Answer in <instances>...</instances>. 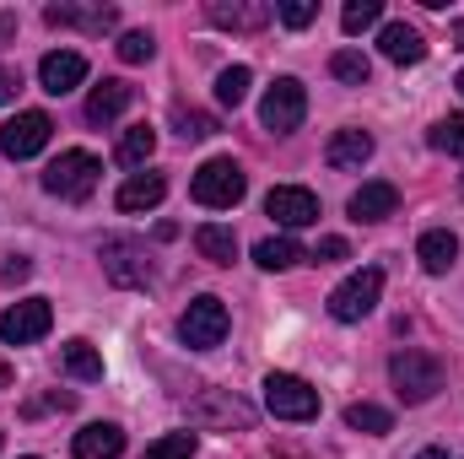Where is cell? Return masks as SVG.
Returning <instances> with one entry per match:
<instances>
[{"label": "cell", "instance_id": "cell-1", "mask_svg": "<svg viewBox=\"0 0 464 459\" xmlns=\"http://www.w3.org/2000/svg\"><path fill=\"white\" fill-rule=\"evenodd\" d=\"M389 378H394V395L405 405H427L443 389V362L427 356V351H394L389 356Z\"/></svg>", "mask_w": 464, "mask_h": 459}, {"label": "cell", "instance_id": "cell-2", "mask_svg": "<svg viewBox=\"0 0 464 459\" xmlns=\"http://www.w3.org/2000/svg\"><path fill=\"white\" fill-rule=\"evenodd\" d=\"M243 190H248V179H243V168H237L232 157H211V162H200L195 179H189V195H195L206 211H232V206L243 200Z\"/></svg>", "mask_w": 464, "mask_h": 459}, {"label": "cell", "instance_id": "cell-3", "mask_svg": "<svg viewBox=\"0 0 464 459\" xmlns=\"http://www.w3.org/2000/svg\"><path fill=\"white\" fill-rule=\"evenodd\" d=\"M227 330H232V314H227V303L222 298H195L184 314H179V341L189 346V351H217V346L227 341Z\"/></svg>", "mask_w": 464, "mask_h": 459}, {"label": "cell", "instance_id": "cell-4", "mask_svg": "<svg viewBox=\"0 0 464 459\" xmlns=\"http://www.w3.org/2000/svg\"><path fill=\"white\" fill-rule=\"evenodd\" d=\"M98 173H103V162L76 146V151H60V157L44 168V190L60 195V200H87V195L98 190Z\"/></svg>", "mask_w": 464, "mask_h": 459}, {"label": "cell", "instance_id": "cell-5", "mask_svg": "<svg viewBox=\"0 0 464 459\" xmlns=\"http://www.w3.org/2000/svg\"><path fill=\"white\" fill-rule=\"evenodd\" d=\"M265 405L281 422H314L319 416V389L308 378H297V373H270L265 378Z\"/></svg>", "mask_w": 464, "mask_h": 459}, {"label": "cell", "instance_id": "cell-6", "mask_svg": "<svg viewBox=\"0 0 464 459\" xmlns=\"http://www.w3.org/2000/svg\"><path fill=\"white\" fill-rule=\"evenodd\" d=\"M378 292H383V270L367 265V270L346 276V281L330 292V314H335L341 325H356V319H367V314L378 308Z\"/></svg>", "mask_w": 464, "mask_h": 459}, {"label": "cell", "instance_id": "cell-7", "mask_svg": "<svg viewBox=\"0 0 464 459\" xmlns=\"http://www.w3.org/2000/svg\"><path fill=\"white\" fill-rule=\"evenodd\" d=\"M308 114V87L297 82V76H276V87L265 93V103H259V119H265V130H276V135H292L297 124Z\"/></svg>", "mask_w": 464, "mask_h": 459}, {"label": "cell", "instance_id": "cell-8", "mask_svg": "<svg viewBox=\"0 0 464 459\" xmlns=\"http://www.w3.org/2000/svg\"><path fill=\"white\" fill-rule=\"evenodd\" d=\"M49 325H54L49 298H27V303H11V308L0 314V341L5 346H33V341L49 336Z\"/></svg>", "mask_w": 464, "mask_h": 459}, {"label": "cell", "instance_id": "cell-9", "mask_svg": "<svg viewBox=\"0 0 464 459\" xmlns=\"http://www.w3.org/2000/svg\"><path fill=\"white\" fill-rule=\"evenodd\" d=\"M49 135H54V119L38 114V109H27V114H16V119L0 124V151L22 162V157H38V151L49 146Z\"/></svg>", "mask_w": 464, "mask_h": 459}, {"label": "cell", "instance_id": "cell-10", "mask_svg": "<svg viewBox=\"0 0 464 459\" xmlns=\"http://www.w3.org/2000/svg\"><path fill=\"white\" fill-rule=\"evenodd\" d=\"M189 422H200V427H227V433L237 427V433H243V427H254V405L237 400L232 389H206V395L189 405Z\"/></svg>", "mask_w": 464, "mask_h": 459}, {"label": "cell", "instance_id": "cell-11", "mask_svg": "<svg viewBox=\"0 0 464 459\" xmlns=\"http://www.w3.org/2000/svg\"><path fill=\"white\" fill-rule=\"evenodd\" d=\"M98 254H103V270H109L114 287H146L151 281V259L135 238H103Z\"/></svg>", "mask_w": 464, "mask_h": 459}, {"label": "cell", "instance_id": "cell-12", "mask_svg": "<svg viewBox=\"0 0 464 459\" xmlns=\"http://www.w3.org/2000/svg\"><path fill=\"white\" fill-rule=\"evenodd\" d=\"M265 217H276L281 228H314L319 222V195L297 190V184H276L265 195Z\"/></svg>", "mask_w": 464, "mask_h": 459}, {"label": "cell", "instance_id": "cell-13", "mask_svg": "<svg viewBox=\"0 0 464 459\" xmlns=\"http://www.w3.org/2000/svg\"><path fill=\"white\" fill-rule=\"evenodd\" d=\"M82 82H87V60H82L76 49H54V54L38 60V87H44L49 98H65V93H76Z\"/></svg>", "mask_w": 464, "mask_h": 459}, {"label": "cell", "instance_id": "cell-14", "mask_svg": "<svg viewBox=\"0 0 464 459\" xmlns=\"http://www.w3.org/2000/svg\"><path fill=\"white\" fill-rule=\"evenodd\" d=\"M206 16L217 27H227V33H259V27L276 22V5L270 0H211Z\"/></svg>", "mask_w": 464, "mask_h": 459}, {"label": "cell", "instance_id": "cell-15", "mask_svg": "<svg viewBox=\"0 0 464 459\" xmlns=\"http://www.w3.org/2000/svg\"><path fill=\"white\" fill-rule=\"evenodd\" d=\"M351 222H383V217H394L400 211V190L389 184V179H372V184H362L356 195H351Z\"/></svg>", "mask_w": 464, "mask_h": 459}, {"label": "cell", "instance_id": "cell-16", "mask_svg": "<svg viewBox=\"0 0 464 459\" xmlns=\"http://www.w3.org/2000/svg\"><path fill=\"white\" fill-rule=\"evenodd\" d=\"M44 22L49 27H87V33H109L119 22L114 5H71V0H60V5H44Z\"/></svg>", "mask_w": 464, "mask_h": 459}, {"label": "cell", "instance_id": "cell-17", "mask_svg": "<svg viewBox=\"0 0 464 459\" xmlns=\"http://www.w3.org/2000/svg\"><path fill=\"white\" fill-rule=\"evenodd\" d=\"M378 49H383V60H394V65H421V60H427V38H421L411 22H383Z\"/></svg>", "mask_w": 464, "mask_h": 459}, {"label": "cell", "instance_id": "cell-18", "mask_svg": "<svg viewBox=\"0 0 464 459\" xmlns=\"http://www.w3.org/2000/svg\"><path fill=\"white\" fill-rule=\"evenodd\" d=\"M162 195H168V179L162 173H130L119 184L114 206L119 211H151V206H162Z\"/></svg>", "mask_w": 464, "mask_h": 459}, {"label": "cell", "instance_id": "cell-19", "mask_svg": "<svg viewBox=\"0 0 464 459\" xmlns=\"http://www.w3.org/2000/svg\"><path fill=\"white\" fill-rule=\"evenodd\" d=\"M367 157H372V135H367V130H335V135H330V146H324V162H330L335 173L362 168Z\"/></svg>", "mask_w": 464, "mask_h": 459}, {"label": "cell", "instance_id": "cell-20", "mask_svg": "<svg viewBox=\"0 0 464 459\" xmlns=\"http://www.w3.org/2000/svg\"><path fill=\"white\" fill-rule=\"evenodd\" d=\"M71 454H76V459H119V454H124V433H119L114 422H92V427H82V433H76Z\"/></svg>", "mask_w": 464, "mask_h": 459}, {"label": "cell", "instance_id": "cell-21", "mask_svg": "<svg viewBox=\"0 0 464 459\" xmlns=\"http://www.w3.org/2000/svg\"><path fill=\"white\" fill-rule=\"evenodd\" d=\"M416 259H421V270H427V276H443V270H454V259H459V238H454L449 228L421 232Z\"/></svg>", "mask_w": 464, "mask_h": 459}, {"label": "cell", "instance_id": "cell-22", "mask_svg": "<svg viewBox=\"0 0 464 459\" xmlns=\"http://www.w3.org/2000/svg\"><path fill=\"white\" fill-rule=\"evenodd\" d=\"M308 259V249L297 243V238H259L254 243V265L259 270H292V265H303Z\"/></svg>", "mask_w": 464, "mask_h": 459}, {"label": "cell", "instance_id": "cell-23", "mask_svg": "<svg viewBox=\"0 0 464 459\" xmlns=\"http://www.w3.org/2000/svg\"><path fill=\"white\" fill-rule=\"evenodd\" d=\"M124 109H130V82H103L87 98V124H114Z\"/></svg>", "mask_w": 464, "mask_h": 459}, {"label": "cell", "instance_id": "cell-24", "mask_svg": "<svg viewBox=\"0 0 464 459\" xmlns=\"http://www.w3.org/2000/svg\"><path fill=\"white\" fill-rule=\"evenodd\" d=\"M60 356H65V373L71 378H82V384H98L103 378V356L92 351V341H65Z\"/></svg>", "mask_w": 464, "mask_h": 459}, {"label": "cell", "instance_id": "cell-25", "mask_svg": "<svg viewBox=\"0 0 464 459\" xmlns=\"http://www.w3.org/2000/svg\"><path fill=\"white\" fill-rule=\"evenodd\" d=\"M195 249H200V259H211V265H232L237 259V238H232V228H200L195 232Z\"/></svg>", "mask_w": 464, "mask_h": 459}, {"label": "cell", "instance_id": "cell-26", "mask_svg": "<svg viewBox=\"0 0 464 459\" xmlns=\"http://www.w3.org/2000/svg\"><path fill=\"white\" fill-rule=\"evenodd\" d=\"M346 427L351 433H367V438H383V433H394V416H389L383 405L356 400V405H346Z\"/></svg>", "mask_w": 464, "mask_h": 459}, {"label": "cell", "instance_id": "cell-27", "mask_svg": "<svg viewBox=\"0 0 464 459\" xmlns=\"http://www.w3.org/2000/svg\"><path fill=\"white\" fill-rule=\"evenodd\" d=\"M151 151H157V130H151V124H130V130L119 135V162H124V168H140Z\"/></svg>", "mask_w": 464, "mask_h": 459}, {"label": "cell", "instance_id": "cell-28", "mask_svg": "<svg viewBox=\"0 0 464 459\" xmlns=\"http://www.w3.org/2000/svg\"><path fill=\"white\" fill-rule=\"evenodd\" d=\"M330 76H335V82H346V87H367L372 60H367L362 49H335V54H330Z\"/></svg>", "mask_w": 464, "mask_h": 459}, {"label": "cell", "instance_id": "cell-29", "mask_svg": "<svg viewBox=\"0 0 464 459\" xmlns=\"http://www.w3.org/2000/svg\"><path fill=\"white\" fill-rule=\"evenodd\" d=\"M248 87H254V71H248V65H227V71L217 76V103H222V109H237V103L248 98Z\"/></svg>", "mask_w": 464, "mask_h": 459}, {"label": "cell", "instance_id": "cell-30", "mask_svg": "<svg viewBox=\"0 0 464 459\" xmlns=\"http://www.w3.org/2000/svg\"><path fill=\"white\" fill-rule=\"evenodd\" d=\"M378 16H383V0H346V11H341V27L356 38V33L378 27Z\"/></svg>", "mask_w": 464, "mask_h": 459}, {"label": "cell", "instance_id": "cell-31", "mask_svg": "<svg viewBox=\"0 0 464 459\" xmlns=\"http://www.w3.org/2000/svg\"><path fill=\"white\" fill-rule=\"evenodd\" d=\"M438 151H449V157H464V114H449L432 124V135H427Z\"/></svg>", "mask_w": 464, "mask_h": 459}, {"label": "cell", "instance_id": "cell-32", "mask_svg": "<svg viewBox=\"0 0 464 459\" xmlns=\"http://www.w3.org/2000/svg\"><path fill=\"white\" fill-rule=\"evenodd\" d=\"M151 54H157V38H151L146 27H135V33L119 38V60H124V65H146Z\"/></svg>", "mask_w": 464, "mask_h": 459}, {"label": "cell", "instance_id": "cell-33", "mask_svg": "<svg viewBox=\"0 0 464 459\" xmlns=\"http://www.w3.org/2000/svg\"><path fill=\"white\" fill-rule=\"evenodd\" d=\"M173 130L184 141H206V135H217V119L200 114V109H173Z\"/></svg>", "mask_w": 464, "mask_h": 459}, {"label": "cell", "instance_id": "cell-34", "mask_svg": "<svg viewBox=\"0 0 464 459\" xmlns=\"http://www.w3.org/2000/svg\"><path fill=\"white\" fill-rule=\"evenodd\" d=\"M189 454H195V433H162L140 459H189Z\"/></svg>", "mask_w": 464, "mask_h": 459}, {"label": "cell", "instance_id": "cell-35", "mask_svg": "<svg viewBox=\"0 0 464 459\" xmlns=\"http://www.w3.org/2000/svg\"><path fill=\"white\" fill-rule=\"evenodd\" d=\"M276 16H281L286 27H308V22L319 16V5H314V0H281V5H276Z\"/></svg>", "mask_w": 464, "mask_h": 459}, {"label": "cell", "instance_id": "cell-36", "mask_svg": "<svg viewBox=\"0 0 464 459\" xmlns=\"http://www.w3.org/2000/svg\"><path fill=\"white\" fill-rule=\"evenodd\" d=\"M346 238H319V249H308V259L314 265H335V259H346Z\"/></svg>", "mask_w": 464, "mask_h": 459}, {"label": "cell", "instance_id": "cell-37", "mask_svg": "<svg viewBox=\"0 0 464 459\" xmlns=\"http://www.w3.org/2000/svg\"><path fill=\"white\" fill-rule=\"evenodd\" d=\"M27 276H33V259H22V254H11V259H5V270H0V281H5V287H16V281H27Z\"/></svg>", "mask_w": 464, "mask_h": 459}, {"label": "cell", "instance_id": "cell-38", "mask_svg": "<svg viewBox=\"0 0 464 459\" xmlns=\"http://www.w3.org/2000/svg\"><path fill=\"white\" fill-rule=\"evenodd\" d=\"M16 87H22V76H16V71H5V65H0V109H5V103H11V98H16Z\"/></svg>", "mask_w": 464, "mask_h": 459}, {"label": "cell", "instance_id": "cell-39", "mask_svg": "<svg viewBox=\"0 0 464 459\" xmlns=\"http://www.w3.org/2000/svg\"><path fill=\"white\" fill-rule=\"evenodd\" d=\"M11 33H16V16H0V44H5Z\"/></svg>", "mask_w": 464, "mask_h": 459}, {"label": "cell", "instance_id": "cell-40", "mask_svg": "<svg viewBox=\"0 0 464 459\" xmlns=\"http://www.w3.org/2000/svg\"><path fill=\"white\" fill-rule=\"evenodd\" d=\"M416 459H454V454H449V449H421Z\"/></svg>", "mask_w": 464, "mask_h": 459}, {"label": "cell", "instance_id": "cell-41", "mask_svg": "<svg viewBox=\"0 0 464 459\" xmlns=\"http://www.w3.org/2000/svg\"><path fill=\"white\" fill-rule=\"evenodd\" d=\"M0 389H11V362H0Z\"/></svg>", "mask_w": 464, "mask_h": 459}, {"label": "cell", "instance_id": "cell-42", "mask_svg": "<svg viewBox=\"0 0 464 459\" xmlns=\"http://www.w3.org/2000/svg\"><path fill=\"white\" fill-rule=\"evenodd\" d=\"M454 87H459V93H464V71H459V82H454Z\"/></svg>", "mask_w": 464, "mask_h": 459}, {"label": "cell", "instance_id": "cell-43", "mask_svg": "<svg viewBox=\"0 0 464 459\" xmlns=\"http://www.w3.org/2000/svg\"><path fill=\"white\" fill-rule=\"evenodd\" d=\"M27 459H38V454H27Z\"/></svg>", "mask_w": 464, "mask_h": 459}]
</instances>
